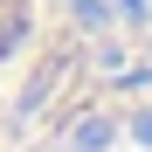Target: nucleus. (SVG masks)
I'll return each mask as SVG.
<instances>
[{
  "instance_id": "f257e3e1",
  "label": "nucleus",
  "mask_w": 152,
  "mask_h": 152,
  "mask_svg": "<svg viewBox=\"0 0 152 152\" xmlns=\"http://www.w3.org/2000/svg\"><path fill=\"white\" fill-rule=\"evenodd\" d=\"M28 35V0H0V56H14Z\"/></svg>"
}]
</instances>
